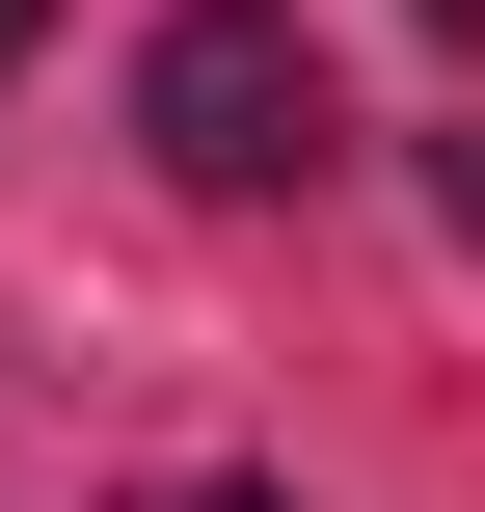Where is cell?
Returning a JSON list of instances; mask_svg holds the SVG:
<instances>
[{"mask_svg": "<svg viewBox=\"0 0 485 512\" xmlns=\"http://www.w3.org/2000/svg\"><path fill=\"white\" fill-rule=\"evenodd\" d=\"M162 512H297V486H162Z\"/></svg>", "mask_w": 485, "mask_h": 512, "instance_id": "3", "label": "cell"}, {"mask_svg": "<svg viewBox=\"0 0 485 512\" xmlns=\"http://www.w3.org/2000/svg\"><path fill=\"white\" fill-rule=\"evenodd\" d=\"M27 27H54V0H0V81H27Z\"/></svg>", "mask_w": 485, "mask_h": 512, "instance_id": "4", "label": "cell"}, {"mask_svg": "<svg viewBox=\"0 0 485 512\" xmlns=\"http://www.w3.org/2000/svg\"><path fill=\"white\" fill-rule=\"evenodd\" d=\"M432 27H459V54H485V0H432Z\"/></svg>", "mask_w": 485, "mask_h": 512, "instance_id": "5", "label": "cell"}, {"mask_svg": "<svg viewBox=\"0 0 485 512\" xmlns=\"http://www.w3.org/2000/svg\"><path fill=\"white\" fill-rule=\"evenodd\" d=\"M135 135H162V189H297V162H351V81L297 0H189L135 54Z\"/></svg>", "mask_w": 485, "mask_h": 512, "instance_id": "1", "label": "cell"}, {"mask_svg": "<svg viewBox=\"0 0 485 512\" xmlns=\"http://www.w3.org/2000/svg\"><path fill=\"white\" fill-rule=\"evenodd\" d=\"M432 216H459V243H485V108H459V135H432Z\"/></svg>", "mask_w": 485, "mask_h": 512, "instance_id": "2", "label": "cell"}]
</instances>
